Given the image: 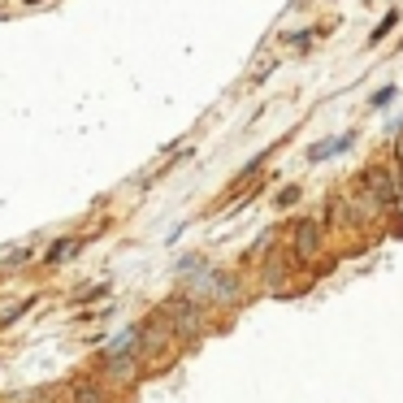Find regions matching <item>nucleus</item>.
I'll list each match as a JSON object with an SVG mask.
<instances>
[{
	"instance_id": "nucleus-1",
	"label": "nucleus",
	"mask_w": 403,
	"mask_h": 403,
	"mask_svg": "<svg viewBox=\"0 0 403 403\" xmlns=\"http://www.w3.org/2000/svg\"><path fill=\"white\" fill-rule=\"evenodd\" d=\"M235 300V277H225V273H204V282L195 286V291H191V300Z\"/></svg>"
},
{
	"instance_id": "nucleus-2",
	"label": "nucleus",
	"mask_w": 403,
	"mask_h": 403,
	"mask_svg": "<svg viewBox=\"0 0 403 403\" xmlns=\"http://www.w3.org/2000/svg\"><path fill=\"white\" fill-rule=\"evenodd\" d=\"M317 243H321V225H317V221H304V225L295 230V252H300V256H312Z\"/></svg>"
},
{
	"instance_id": "nucleus-3",
	"label": "nucleus",
	"mask_w": 403,
	"mask_h": 403,
	"mask_svg": "<svg viewBox=\"0 0 403 403\" xmlns=\"http://www.w3.org/2000/svg\"><path fill=\"white\" fill-rule=\"evenodd\" d=\"M364 187H369V191H373V200H382V204H390V200H394V183H390V174H382V169L364 174Z\"/></svg>"
},
{
	"instance_id": "nucleus-4",
	"label": "nucleus",
	"mask_w": 403,
	"mask_h": 403,
	"mask_svg": "<svg viewBox=\"0 0 403 403\" xmlns=\"http://www.w3.org/2000/svg\"><path fill=\"white\" fill-rule=\"evenodd\" d=\"M74 403H104V399H100V386L78 382V386H74Z\"/></svg>"
},
{
	"instance_id": "nucleus-5",
	"label": "nucleus",
	"mask_w": 403,
	"mask_h": 403,
	"mask_svg": "<svg viewBox=\"0 0 403 403\" xmlns=\"http://www.w3.org/2000/svg\"><path fill=\"white\" fill-rule=\"evenodd\" d=\"M352 143V135H342V139H334V143H321V148H312V160H321V156H330V152H338V148H347Z\"/></svg>"
},
{
	"instance_id": "nucleus-6",
	"label": "nucleus",
	"mask_w": 403,
	"mask_h": 403,
	"mask_svg": "<svg viewBox=\"0 0 403 403\" xmlns=\"http://www.w3.org/2000/svg\"><path fill=\"white\" fill-rule=\"evenodd\" d=\"M74 248H78V239H61V243H52V248H48V260H61V256H66V252H74Z\"/></svg>"
},
{
	"instance_id": "nucleus-7",
	"label": "nucleus",
	"mask_w": 403,
	"mask_h": 403,
	"mask_svg": "<svg viewBox=\"0 0 403 403\" xmlns=\"http://www.w3.org/2000/svg\"><path fill=\"white\" fill-rule=\"evenodd\" d=\"M399 160H403V139H399Z\"/></svg>"
},
{
	"instance_id": "nucleus-8",
	"label": "nucleus",
	"mask_w": 403,
	"mask_h": 403,
	"mask_svg": "<svg viewBox=\"0 0 403 403\" xmlns=\"http://www.w3.org/2000/svg\"><path fill=\"white\" fill-rule=\"evenodd\" d=\"M31 5H35V0H31Z\"/></svg>"
}]
</instances>
